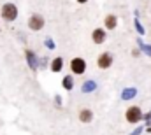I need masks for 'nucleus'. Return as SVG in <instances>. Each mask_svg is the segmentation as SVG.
I'll return each instance as SVG.
<instances>
[{"mask_svg": "<svg viewBox=\"0 0 151 135\" xmlns=\"http://www.w3.org/2000/svg\"><path fill=\"white\" fill-rule=\"evenodd\" d=\"M51 72H55V74H58V72H62V68H63V58L62 56H56L55 60H51Z\"/></svg>", "mask_w": 151, "mask_h": 135, "instance_id": "9d476101", "label": "nucleus"}, {"mask_svg": "<svg viewBox=\"0 0 151 135\" xmlns=\"http://www.w3.org/2000/svg\"><path fill=\"white\" fill-rule=\"evenodd\" d=\"M95 88H97V83H95V81H86V83H83L81 91H83V93H91Z\"/></svg>", "mask_w": 151, "mask_h": 135, "instance_id": "f8f14e48", "label": "nucleus"}, {"mask_svg": "<svg viewBox=\"0 0 151 135\" xmlns=\"http://www.w3.org/2000/svg\"><path fill=\"white\" fill-rule=\"evenodd\" d=\"M142 109L139 107V105H130L127 111H125V119H127V123H130V125H135V123H139V121H142Z\"/></svg>", "mask_w": 151, "mask_h": 135, "instance_id": "f257e3e1", "label": "nucleus"}, {"mask_svg": "<svg viewBox=\"0 0 151 135\" xmlns=\"http://www.w3.org/2000/svg\"><path fill=\"white\" fill-rule=\"evenodd\" d=\"M56 105H58V107H62V98H60V97H56Z\"/></svg>", "mask_w": 151, "mask_h": 135, "instance_id": "6ab92c4d", "label": "nucleus"}, {"mask_svg": "<svg viewBox=\"0 0 151 135\" xmlns=\"http://www.w3.org/2000/svg\"><path fill=\"white\" fill-rule=\"evenodd\" d=\"M139 46H141V49H142V51H144V53H146V55L151 58V46H148V44H142V42H141Z\"/></svg>", "mask_w": 151, "mask_h": 135, "instance_id": "4468645a", "label": "nucleus"}, {"mask_svg": "<svg viewBox=\"0 0 151 135\" xmlns=\"http://www.w3.org/2000/svg\"><path fill=\"white\" fill-rule=\"evenodd\" d=\"M70 72L72 75H83L86 72V60L81 56H76L70 60Z\"/></svg>", "mask_w": 151, "mask_h": 135, "instance_id": "7ed1b4c3", "label": "nucleus"}, {"mask_svg": "<svg viewBox=\"0 0 151 135\" xmlns=\"http://www.w3.org/2000/svg\"><path fill=\"white\" fill-rule=\"evenodd\" d=\"M44 18L40 16V14H32L30 16V19H28V28L30 30H34V32H39V30H42L44 28Z\"/></svg>", "mask_w": 151, "mask_h": 135, "instance_id": "39448f33", "label": "nucleus"}, {"mask_svg": "<svg viewBox=\"0 0 151 135\" xmlns=\"http://www.w3.org/2000/svg\"><path fill=\"white\" fill-rule=\"evenodd\" d=\"M137 95V90L135 88H125L123 91H121V98L123 100H130V98H134Z\"/></svg>", "mask_w": 151, "mask_h": 135, "instance_id": "9b49d317", "label": "nucleus"}, {"mask_svg": "<svg viewBox=\"0 0 151 135\" xmlns=\"http://www.w3.org/2000/svg\"><path fill=\"white\" fill-rule=\"evenodd\" d=\"M139 55H141V51H139V49H134V51H132V56H134V58H137Z\"/></svg>", "mask_w": 151, "mask_h": 135, "instance_id": "f3484780", "label": "nucleus"}, {"mask_svg": "<svg viewBox=\"0 0 151 135\" xmlns=\"http://www.w3.org/2000/svg\"><path fill=\"white\" fill-rule=\"evenodd\" d=\"M76 2H77V4H86L88 0H76Z\"/></svg>", "mask_w": 151, "mask_h": 135, "instance_id": "aec40b11", "label": "nucleus"}, {"mask_svg": "<svg viewBox=\"0 0 151 135\" xmlns=\"http://www.w3.org/2000/svg\"><path fill=\"white\" fill-rule=\"evenodd\" d=\"M46 46H47L49 49H55V47H56V46H55V42H53L51 39H46Z\"/></svg>", "mask_w": 151, "mask_h": 135, "instance_id": "dca6fc26", "label": "nucleus"}, {"mask_svg": "<svg viewBox=\"0 0 151 135\" xmlns=\"http://www.w3.org/2000/svg\"><path fill=\"white\" fill-rule=\"evenodd\" d=\"M134 25H135V28H137L139 35H142V34H144V28H142V25L139 23V19H135V21H134Z\"/></svg>", "mask_w": 151, "mask_h": 135, "instance_id": "2eb2a0df", "label": "nucleus"}, {"mask_svg": "<svg viewBox=\"0 0 151 135\" xmlns=\"http://www.w3.org/2000/svg\"><path fill=\"white\" fill-rule=\"evenodd\" d=\"M0 18L5 19V21H14L18 18V7H16V4H12V2L4 4L2 9H0Z\"/></svg>", "mask_w": 151, "mask_h": 135, "instance_id": "f03ea898", "label": "nucleus"}, {"mask_svg": "<svg viewBox=\"0 0 151 135\" xmlns=\"http://www.w3.org/2000/svg\"><path fill=\"white\" fill-rule=\"evenodd\" d=\"M142 119H148V121H150V119H151V111L148 112V114H144V116H142Z\"/></svg>", "mask_w": 151, "mask_h": 135, "instance_id": "a211bd4d", "label": "nucleus"}, {"mask_svg": "<svg viewBox=\"0 0 151 135\" xmlns=\"http://www.w3.org/2000/svg\"><path fill=\"white\" fill-rule=\"evenodd\" d=\"M79 121L81 123H91L93 121V111L91 109H81L79 111Z\"/></svg>", "mask_w": 151, "mask_h": 135, "instance_id": "6e6552de", "label": "nucleus"}, {"mask_svg": "<svg viewBox=\"0 0 151 135\" xmlns=\"http://www.w3.org/2000/svg\"><path fill=\"white\" fill-rule=\"evenodd\" d=\"M27 58H28V63H30V67H32V68L37 67V62H35L37 58H35V55H34L32 51H27Z\"/></svg>", "mask_w": 151, "mask_h": 135, "instance_id": "ddd939ff", "label": "nucleus"}, {"mask_svg": "<svg viewBox=\"0 0 151 135\" xmlns=\"http://www.w3.org/2000/svg\"><path fill=\"white\" fill-rule=\"evenodd\" d=\"M106 39H107V30L106 28H95L93 32H91V40L95 42V44H104L106 42Z\"/></svg>", "mask_w": 151, "mask_h": 135, "instance_id": "423d86ee", "label": "nucleus"}, {"mask_svg": "<svg viewBox=\"0 0 151 135\" xmlns=\"http://www.w3.org/2000/svg\"><path fill=\"white\" fill-rule=\"evenodd\" d=\"M118 27V16L116 14H107L104 18V28L106 30H114Z\"/></svg>", "mask_w": 151, "mask_h": 135, "instance_id": "0eeeda50", "label": "nucleus"}, {"mask_svg": "<svg viewBox=\"0 0 151 135\" xmlns=\"http://www.w3.org/2000/svg\"><path fill=\"white\" fill-rule=\"evenodd\" d=\"M111 65H113V55H111V53L104 51V53H100V55L97 56V67L99 68L107 70V68H111Z\"/></svg>", "mask_w": 151, "mask_h": 135, "instance_id": "20e7f679", "label": "nucleus"}, {"mask_svg": "<svg viewBox=\"0 0 151 135\" xmlns=\"http://www.w3.org/2000/svg\"><path fill=\"white\" fill-rule=\"evenodd\" d=\"M74 75L72 74H69V75H65L63 79H62V88L65 90V91H72L74 90Z\"/></svg>", "mask_w": 151, "mask_h": 135, "instance_id": "1a4fd4ad", "label": "nucleus"}]
</instances>
